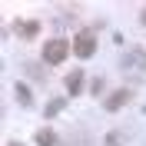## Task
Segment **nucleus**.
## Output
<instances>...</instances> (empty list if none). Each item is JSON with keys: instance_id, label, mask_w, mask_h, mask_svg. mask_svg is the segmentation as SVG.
<instances>
[{"instance_id": "10", "label": "nucleus", "mask_w": 146, "mask_h": 146, "mask_svg": "<svg viewBox=\"0 0 146 146\" xmlns=\"http://www.w3.org/2000/svg\"><path fill=\"white\" fill-rule=\"evenodd\" d=\"M63 110V100H53V103H46V116H56Z\"/></svg>"}, {"instance_id": "5", "label": "nucleus", "mask_w": 146, "mask_h": 146, "mask_svg": "<svg viewBox=\"0 0 146 146\" xmlns=\"http://www.w3.org/2000/svg\"><path fill=\"white\" fill-rule=\"evenodd\" d=\"M13 30H17V36H23V40H33V36L40 33V23H36V20H27V23H23V20H20Z\"/></svg>"}, {"instance_id": "4", "label": "nucleus", "mask_w": 146, "mask_h": 146, "mask_svg": "<svg viewBox=\"0 0 146 146\" xmlns=\"http://www.w3.org/2000/svg\"><path fill=\"white\" fill-rule=\"evenodd\" d=\"M126 100H129V90H113V93L106 96V100H103V106H106L110 113H113V110H119Z\"/></svg>"}, {"instance_id": "6", "label": "nucleus", "mask_w": 146, "mask_h": 146, "mask_svg": "<svg viewBox=\"0 0 146 146\" xmlns=\"http://www.w3.org/2000/svg\"><path fill=\"white\" fill-rule=\"evenodd\" d=\"M66 90H70L73 96H76V93L83 90V70H73L70 76H66Z\"/></svg>"}, {"instance_id": "7", "label": "nucleus", "mask_w": 146, "mask_h": 146, "mask_svg": "<svg viewBox=\"0 0 146 146\" xmlns=\"http://www.w3.org/2000/svg\"><path fill=\"white\" fill-rule=\"evenodd\" d=\"M36 143L40 146H56V133L53 129H40V133H36Z\"/></svg>"}, {"instance_id": "8", "label": "nucleus", "mask_w": 146, "mask_h": 146, "mask_svg": "<svg viewBox=\"0 0 146 146\" xmlns=\"http://www.w3.org/2000/svg\"><path fill=\"white\" fill-rule=\"evenodd\" d=\"M17 100L23 103V106H30V103H33V96H30V90L23 86V83H17Z\"/></svg>"}, {"instance_id": "9", "label": "nucleus", "mask_w": 146, "mask_h": 146, "mask_svg": "<svg viewBox=\"0 0 146 146\" xmlns=\"http://www.w3.org/2000/svg\"><path fill=\"white\" fill-rule=\"evenodd\" d=\"M103 146H123V136H119V133H106Z\"/></svg>"}, {"instance_id": "2", "label": "nucleus", "mask_w": 146, "mask_h": 146, "mask_svg": "<svg viewBox=\"0 0 146 146\" xmlns=\"http://www.w3.org/2000/svg\"><path fill=\"white\" fill-rule=\"evenodd\" d=\"M73 53L80 56V60L93 56V53H96V36L86 33V30H83V33H76V40H73Z\"/></svg>"}, {"instance_id": "11", "label": "nucleus", "mask_w": 146, "mask_h": 146, "mask_svg": "<svg viewBox=\"0 0 146 146\" xmlns=\"http://www.w3.org/2000/svg\"><path fill=\"white\" fill-rule=\"evenodd\" d=\"M143 23H146V10H143Z\"/></svg>"}, {"instance_id": "1", "label": "nucleus", "mask_w": 146, "mask_h": 146, "mask_svg": "<svg viewBox=\"0 0 146 146\" xmlns=\"http://www.w3.org/2000/svg\"><path fill=\"white\" fill-rule=\"evenodd\" d=\"M70 50H73V46L66 43V40H60V36H56V40H46V43H43V60H46L50 66H56V63H63V60H66Z\"/></svg>"}, {"instance_id": "12", "label": "nucleus", "mask_w": 146, "mask_h": 146, "mask_svg": "<svg viewBox=\"0 0 146 146\" xmlns=\"http://www.w3.org/2000/svg\"><path fill=\"white\" fill-rule=\"evenodd\" d=\"M7 146H20V143H7Z\"/></svg>"}, {"instance_id": "3", "label": "nucleus", "mask_w": 146, "mask_h": 146, "mask_svg": "<svg viewBox=\"0 0 146 146\" xmlns=\"http://www.w3.org/2000/svg\"><path fill=\"white\" fill-rule=\"evenodd\" d=\"M129 66H133V70H143V66H146V53H143V50L133 46L129 53H123V70H129Z\"/></svg>"}]
</instances>
